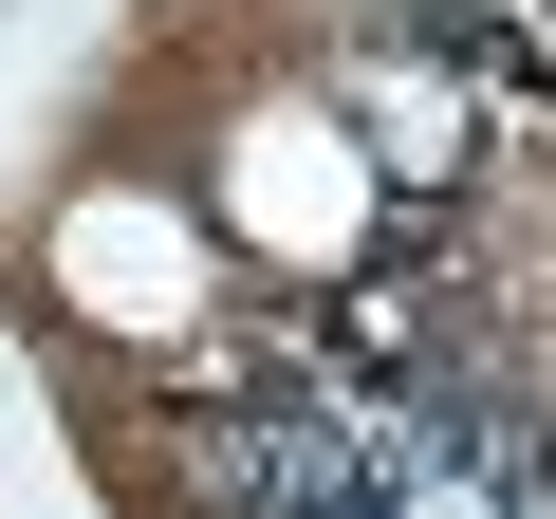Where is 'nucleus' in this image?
<instances>
[{
    "label": "nucleus",
    "mask_w": 556,
    "mask_h": 519,
    "mask_svg": "<svg viewBox=\"0 0 556 519\" xmlns=\"http://www.w3.org/2000/svg\"><path fill=\"white\" fill-rule=\"evenodd\" d=\"M408 38H427V56H464V75H538V38H501V20H482V0H427V20H408Z\"/></svg>",
    "instance_id": "f257e3e1"
}]
</instances>
